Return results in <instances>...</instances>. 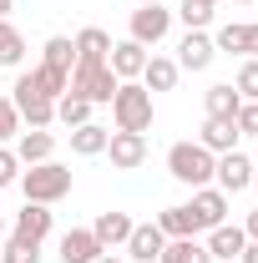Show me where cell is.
Listing matches in <instances>:
<instances>
[{
    "label": "cell",
    "mask_w": 258,
    "mask_h": 263,
    "mask_svg": "<svg viewBox=\"0 0 258 263\" xmlns=\"http://www.w3.org/2000/svg\"><path fill=\"white\" fill-rule=\"evenodd\" d=\"M15 182H21L26 202H46V208H56V202H61V197L71 193V167L51 157V162H35V167H26V172H21Z\"/></svg>",
    "instance_id": "1"
},
{
    "label": "cell",
    "mask_w": 258,
    "mask_h": 263,
    "mask_svg": "<svg viewBox=\"0 0 258 263\" xmlns=\"http://www.w3.org/2000/svg\"><path fill=\"white\" fill-rule=\"evenodd\" d=\"M213 167H218V157H213L202 142H172V147H167V172H172L182 187H208V182H213Z\"/></svg>",
    "instance_id": "2"
},
{
    "label": "cell",
    "mask_w": 258,
    "mask_h": 263,
    "mask_svg": "<svg viewBox=\"0 0 258 263\" xmlns=\"http://www.w3.org/2000/svg\"><path fill=\"white\" fill-rule=\"evenodd\" d=\"M112 122L117 132H152V91L142 81H122L112 97Z\"/></svg>",
    "instance_id": "3"
},
{
    "label": "cell",
    "mask_w": 258,
    "mask_h": 263,
    "mask_svg": "<svg viewBox=\"0 0 258 263\" xmlns=\"http://www.w3.org/2000/svg\"><path fill=\"white\" fill-rule=\"evenodd\" d=\"M117 86H122V81H117V71H112V66H86V61H76V66H71V86H66V91H71V97H86L91 106H112Z\"/></svg>",
    "instance_id": "4"
},
{
    "label": "cell",
    "mask_w": 258,
    "mask_h": 263,
    "mask_svg": "<svg viewBox=\"0 0 258 263\" xmlns=\"http://www.w3.org/2000/svg\"><path fill=\"white\" fill-rule=\"evenodd\" d=\"M167 31H172V10H167V5H137V10H132L127 35L137 46H162Z\"/></svg>",
    "instance_id": "5"
},
{
    "label": "cell",
    "mask_w": 258,
    "mask_h": 263,
    "mask_svg": "<svg viewBox=\"0 0 258 263\" xmlns=\"http://www.w3.org/2000/svg\"><path fill=\"white\" fill-rule=\"evenodd\" d=\"M213 187H223L228 197L243 193V187H253V157H248V152H238V147L223 152L218 167H213Z\"/></svg>",
    "instance_id": "6"
},
{
    "label": "cell",
    "mask_w": 258,
    "mask_h": 263,
    "mask_svg": "<svg viewBox=\"0 0 258 263\" xmlns=\"http://www.w3.org/2000/svg\"><path fill=\"white\" fill-rule=\"evenodd\" d=\"M188 213H193V223L197 233H208V228H218V223H228V193L223 187H193V202H188Z\"/></svg>",
    "instance_id": "7"
},
{
    "label": "cell",
    "mask_w": 258,
    "mask_h": 263,
    "mask_svg": "<svg viewBox=\"0 0 258 263\" xmlns=\"http://www.w3.org/2000/svg\"><path fill=\"white\" fill-rule=\"evenodd\" d=\"M10 101H15V111H21L26 127H51V122H56V101H51V97H35L31 86H26V76H15Z\"/></svg>",
    "instance_id": "8"
},
{
    "label": "cell",
    "mask_w": 258,
    "mask_h": 263,
    "mask_svg": "<svg viewBox=\"0 0 258 263\" xmlns=\"http://www.w3.org/2000/svg\"><path fill=\"white\" fill-rule=\"evenodd\" d=\"M106 157H112V167H122V172L142 167L147 162V132H112L106 137Z\"/></svg>",
    "instance_id": "9"
},
{
    "label": "cell",
    "mask_w": 258,
    "mask_h": 263,
    "mask_svg": "<svg viewBox=\"0 0 258 263\" xmlns=\"http://www.w3.org/2000/svg\"><path fill=\"white\" fill-rule=\"evenodd\" d=\"M162 248H167V233L157 223H137L132 238H127V263H157Z\"/></svg>",
    "instance_id": "10"
},
{
    "label": "cell",
    "mask_w": 258,
    "mask_h": 263,
    "mask_svg": "<svg viewBox=\"0 0 258 263\" xmlns=\"http://www.w3.org/2000/svg\"><path fill=\"white\" fill-rule=\"evenodd\" d=\"M15 157H21V167H35V162H51L56 157V132L51 127H31L15 137Z\"/></svg>",
    "instance_id": "11"
},
{
    "label": "cell",
    "mask_w": 258,
    "mask_h": 263,
    "mask_svg": "<svg viewBox=\"0 0 258 263\" xmlns=\"http://www.w3.org/2000/svg\"><path fill=\"white\" fill-rule=\"evenodd\" d=\"M51 228H56V213H51L46 202H26V208L15 213V223H10V233H21V238H31V243H46Z\"/></svg>",
    "instance_id": "12"
},
{
    "label": "cell",
    "mask_w": 258,
    "mask_h": 263,
    "mask_svg": "<svg viewBox=\"0 0 258 263\" xmlns=\"http://www.w3.org/2000/svg\"><path fill=\"white\" fill-rule=\"evenodd\" d=\"M213 56H218V46H213L208 31H188L177 41V66H182V71H208Z\"/></svg>",
    "instance_id": "13"
},
{
    "label": "cell",
    "mask_w": 258,
    "mask_h": 263,
    "mask_svg": "<svg viewBox=\"0 0 258 263\" xmlns=\"http://www.w3.org/2000/svg\"><path fill=\"white\" fill-rule=\"evenodd\" d=\"M132 213H117V208H106V213H97V223H91V233H97V243L112 253V248H127V238H132Z\"/></svg>",
    "instance_id": "14"
},
{
    "label": "cell",
    "mask_w": 258,
    "mask_h": 263,
    "mask_svg": "<svg viewBox=\"0 0 258 263\" xmlns=\"http://www.w3.org/2000/svg\"><path fill=\"white\" fill-rule=\"evenodd\" d=\"M106 66L117 71V81H137L142 76V66H147V46H137V41H112V56H106Z\"/></svg>",
    "instance_id": "15"
},
{
    "label": "cell",
    "mask_w": 258,
    "mask_h": 263,
    "mask_svg": "<svg viewBox=\"0 0 258 263\" xmlns=\"http://www.w3.org/2000/svg\"><path fill=\"white\" fill-rule=\"evenodd\" d=\"M243 248H248V233H243V223H218V228H208V253H213V263H218V258L233 263Z\"/></svg>",
    "instance_id": "16"
},
{
    "label": "cell",
    "mask_w": 258,
    "mask_h": 263,
    "mask_svg": "<svg viewBox=\"0 0 258 263\" xmlns=\"http://www.w3.org/2000/svg\"><path fill=\"white\" fill-rule=\"evenodd\" d=\"M71 46H76V61H86V66H106V56H112V35L101 26H81L71 35Z\"/></svg>",
    "instance_id": "17"
},
{
    "label": "cell",
    "mask_w": 258,
    "mask_h": 263,
    "mask_svg": "<svg viewBox=\"0 0 258 263\" xmlns=\"http://www.w3.org/2000/svg\"><path fill=\"white\" fill-rule=\"evenodd\" d=\"M106 248L97 243V233L91 228H71V233H61V263H97Z\"/></svg>",
    "instance_id": "18"
},
{
    "label": "cell",
    "mask_w": 258,
    "mask_h": 263,
    "mask_svg": "<svg viewBox=\"0 0 258 263\" xmlns=\"http://www.w3.org/2000/svg\"><path fill=\"white\" fill-rule=\"evenodd\" d=\"M177 76H182V66L172 61V56H157V51H152L137 81H142V86H147V91L157 97V91H172V86H177Z\"/></svg>",
    "instance_id": "19"
},
{
    "label": "cell",
    "mask_w": 258,
    "mask_h": 263,
    "mask_svg": "<svg viewBox=\"0 0 258 263\" xmlns=\"http://www.w3.org/2000/svg\"><path fill=\"white\" fill-rule=\"evenodd\" d=\"M21 76H26V86H31L35 97H51V101H61L66 86H71V71H56V66H31Z\"/></svg>",
    "instance_id": "20"
},
{
    "label": "cell",
    "mask_w": 258,
    "mask_h": 263,
    "mask_svg": "<svg viewBox=\"0 0 258 263\" xmlns=\"http://www.w3.org/2000/svg\"><path fill=\"white\" fill-rule=\"evenodd\" d=\"M197 142H202L213 157H223V152H233V147H238V127H233V122H223V117H208V122H202V132H197Z\"/></svg>",
    "instance_id": "21"
},
{
    "label": "cell",
    "mask_w": 258,
    "mask_h": 263,
    "mask_svg": "<svg viewBox=\"0 0 258 263\" xmlns=\"http://www.w3.org/2000/svg\"><path fill=\"white\" fill-rule=\"evenodd\" d=\"M202 106H208V117H223V122H233V117H238V106H243V97H238V86H233V81H218V86H208Z\"/></svg>",
    "instance_id": "22"
},
{
    "label": "cell",
    "mask_w": 258,
    "mask_h": 263,
    "mask_svg": "<svg viewBox=\"0 0 258 263\" xmlns=\"http://www.w3.org/2000/svg\"><path fill=\"white\" fill-rule=\"evenodd\" d=\"M157 263H213V253L197 238H167V248H162Z\"/></svg>",
    "instance_id": "23"
},
{
    "label": "cell",
    "mask_w": 258,
    "mask_h": 263,
    "mask_svg": "<svg viewBox=\"0 0 258 263\" xmlns=\"http://www.w3.org/2000/svg\"><path fill=\"white\" fill-rule=\"evenodd\" d=\"M106 137H112V132L97 127V122L71 127V152H76V157H101V152H106Z\"/></svg>",
    "instance_id": "24"
},
{
    "label": "cell",
    "mask_w": 258,
    "mask_h": 263,
    "mask_svg": "<svg viewBox=\"0 0 258 263\" xmlns=\"http://www.w3.org/2000/svg\"><path fill=\"white\" fill-rule=\"evenodd\" d=\"M152 223H157L167 238H197V223H193V213H188V202H177V208H162Z\"/></svg>",
    "instance_id": "25"
},
{
    "label": "cell",
    "mask_w": 258,
    "mask_h": 263,
    "mask_svg": "<svg viewBox=\"0 0 258 263\" xmlns=\"http://www.w3.org/2000/svg\"><path fill=\"white\" fill-rule=\"evenodd\" d=\"M41 66L71 71V66H76V46H71V35H51V41L41 46Z\"/></svg>",
    "instance_id": "26"
},
{
    "label": "cell",
    "mask_w": 258,
    "mask_h": 263,
    "mask_svg": "<svg viewBox=\"0 0 258 263\" xmlns=\"http://www.w3.org/2000/svg\"><path fill=\"white\" fill-rule=\"evenodd\" d=\"M56 122H61V127H86V122H91V101L66 91V97L56 101Z\"/></svg>",
    "instance_id": "27"
},
{
    "label": "cell",
    "mask_w": 258,
    "mask_h": 263,
    "mask_svg": "<svg viewBox=\"0 0 258 263\" xmlns=\"http://www.w3.org/2000/svg\"><path fill=\"white\" fill-rule=\"evenodd\" d=\"M0 263H41V243L21 238V233H10V238L0 243Z\"/></svg>",
    "instance_id": "28"
},
{
    "label": "cell",
    "mask_w": 258,
    "mask_h": 263,
    "mask_svg": "<svg viewBox=\"0 0 258 263\" xmlns=\"http://www.w3.org/2000/svg\"><path fill=\"white\" fill-rule=\"evenodd\" d=\"M21 61H26V35L10 21H0V66H21Z\"/></svg>",
    "instance_id": "29"
},
{
    "label": "cell",
    "mask_w": 258,
    "mask_h": 263,
    "mask_svg": "<svg viewBox=\"0 0 258 263\" xmlns=\"http://www.w3.org/2000/svg\"><path fill=\"white\" fill-rule=\"evenodd\" d=\"M188 31H208L213 26V5H202V0H182V10H172Z\"/></svg>",
    "instance_id": "30"
},
{
    "label": "cell",
    "mask_w": 258,
    "mask_h": 263,
    "mask_svg": "<svg viewBox=\"0 0 258 263\" xmlns=\"http://www.w3.org/2000/svg\"><path fill=\"white\" fill-rule=\"evenodd\" d=\"M233 86H238V97H243V101H258V56H243Z\"/></svg>",
    "instance_id": "31"
},
{
    "label": "cell",
    "mask_w": 258,
    "mask_h": 263,
    "mask_svg": "<svg viewBox=\"0 0 258 263\" xmlns=\"http://www.w3.org/2000/svg\"><path fill=\"white\" fill-rule=\"evenodd\" d=\"M15 137H21V111L10 97H0V147H10Z\"/></svg>",
    "instance_id": "32"
},
{
    "label": "cell",
    "mask_w": 258,
    "mask_h": 263,
    "mask_svg": "<svg viewBox=\"0 0 258 263\" xmlns=\"http://www.w3.org/2000/svg\"><path fill=\"white\" fill-rule=\"evenodd\" d=\"M233 127H238V137H258V101H243V106H238Z\"/></svg>",
    "instance_id": "33"
},
{
    "label": "cell",
    "mask_w": 258,
    "mask_h": 263,
    "mask_svg": "<svg viewBox=\"0 0 258 263\" xmlns=\"http://www.w3.org/2000/svg\"><path fill=\"white\" fill-rule=\"evenodd\" d=\"M21 177V157H15V147H0V187H10Z\"/></svg>",
    "instance_id": "34"
},
{
    "label": "cell",
    "mask_w": 258,
    "mask_h": 263,
    "mask_svg": "<svg viewBox=\"0 0 258 263\" xmlns=\"http://www.w3.org/2000/svg\"><path fill=\"white\" fill-rule=\"evenodd\" d=\"M243 233H248V243H258V208L248 213V218H243Z\"/></svg>",
    "instance_id": "35"
},
{
    "label": "cell",
    "mask_w": 258,
    "mask_h": 263,
    "mask_svg": "<svg viewBox=\"0 0 258 263\" xmlns=\"http://www.w3.org/2000/svg\"><path fill=\"white\" fill-rule=\"evenodd\" d=\"M238 263H258V243H248V248L238 253Z\"/></svg>",
    "instance_id": "36"
},
{
    "label": "cell",
    "mask_w": 258,
    "mask_h": 263,
    "mask_svg": "<svg viewBox=\"0 0 258 263\" xmlns=\"http://www.w3.org/2000/svg\"><path fill=\"white\" fill-rule=\"evenodd\" d=\"M10 10H15V0H0V21H5V15H10Z\"/></svg>",
    "instance_id": "37"
},
{
    "label": "cell",
    "mask_w": 258,
    "mask_h": 263,
    "mask_svg": "<svg viewBox=\"0 0 258 263\" xmlns=\"http://www.w3.org/2000/svg\"><path fill=\"white\" fill-rule=\"evenodd\" d=\"M97 263H127V258H112V253H101V258Z\"/></svg>",
    "instance_id": "38"
},
{
    "label": "cell",
    "mask_w": 258,
    "mask_h": 263,
    "mask_svg": "<svg viewBox=\"0 0 258 263\" xmlns=\"http://www.w3.org/2000/svg\"><path fill=\"white\" fill-rule=\"evenodd\" d=\"M253 193H258V162H253Z\"/></svg>",
    "instance_id": "39"
},
{
    "label": "cell",
    "mask_w": 258,
    "mask_h": 263,
    "mask_svg": "<svg viewBox=\"0 0 258 263\" xmlns=\"http://www.w3.org/2000/svg\"><path fill=\"white\" fill-rule=\"evenodd\" d=\"M0 238H5V213H0Z\"/></svg>",
    "instance_id": "40"
},
{
    "label": "cell",
    "mask_w": 258,
    "mask_h": 263,
    "mask_svg": "<svg viewBox=\"0 0 258 263\" xmlns=\"http://www.w3.org/2000/svg\"><path fill=\"white\" fill-rule=\"evenodd\" d=\"M202 5H213V10H218V0H202Z\"/></svg>",
    "instance_id": "41"
},
{
    "label": "cell",
    "mask_w": 258,
    "mask_h": 263,
    "mask_svg": "<svg viewBox=\"0 0 258 263\" xmlns=\"http://www.w3.org/2000/svg\"><path fill=\"white\" fill-rule=\"evenodd\" d=\"M233 5H253V0H233Z\"/></svg>",
    "instance_id": "42"
},
{
    "label": "cell",
    "mask_w": 258,
    "mask_h": 263,
    "mask_svg": "<svg viewBox=\"0 0 258 263\" xmlns=\"http://www.w3.org/2000/svg\"><path fill=\"white\" fill-rule=\"evenodd\" d=\"M142 5H162V0H142Z\"/></svg>",
    "instance_id": "43"
}]
</instances>
